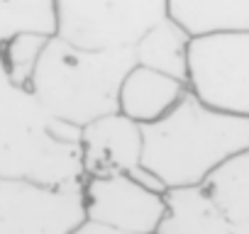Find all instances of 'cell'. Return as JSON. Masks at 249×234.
Segmentation results:
<instances>
[{"label":"cell","mask_w":249,"mask_h":234,"mask_svg":"<svg viewBox=\"0 0 249 234\" xmlns=\"http://www.w3.org/2000/svg\"><path fill=\"white\" fill-rule=\"evenodd\" d=\"M169 215L159 234H249V219L237 222L222 215L203 188H178L166 193Z\"/></svg>","instance_id":"cell-10"},{"label":"cell","mask_w":249,"mask_h":234,"mask_svg":"<svg viewBox=\"0 0 249 234\" xmlns=\"http://www.w3.org/2000/svg\"><path fill=\"white\" fill-rule=\"evenodd\" d=\"M56 37L86 49H132L169 17V0H54Z\"/></svg>","instance_id":"cell-4"},{"label":"cell","mask_w":249,"mask_h":234,"mask_svg":"<svg viewBox=\"0 0 249 234\" xmlns=\"http://www.w3.org/2000/svg\"><path fill=\"white\" fill-rule=\"evenodd\" d=\"M71 234H124V232H117V229H110V227H103V224H95V222H88L86 219Z\"/></svg>","instance_id":"cell-16"},{"label":"cell","mask_w":249,"mask_h":234,"mask_svg":"<svg viewBox=\"0 0 249 234\" xmlns=\"http://www.w3.org/2000/svg\"><path fill=\"white\" fill-rule=\"evenodd\" d=\"M142 151H144L142 125L124 117L122 112L105 115L81 130V156H83L86 178L130 173L144 181L147 185L169 193L159 183V178H154L147 168H142Z\"/></svg>","instance_id":"cell-8"},{"label":"cell","mask_w":249,"mask_h":234,"mask_svg":"<svg viewBox=\"0 0 249 234\" xmlns=\"http://www.w3.org/2000/svg\"><path fill=\"white\" fill-rule=\"evenodd\" d=\"M200 188L230 219H249V147L220 164Z\"/></svg>","instance_id":"cell-13"},{"label":"cell","mask_w":249,"mask_h":234,"mask_svg":"<svg viewBox=\"0 0 249 234\" xmlns=\"http://www.w3.org/2000/svg\"><path fill=\"white\" fill-rule=\"evenodd\" d=\"M135 66V47L86 49L54 34L32 73L30 90L52 117L83 130L120 112V88Z\"/></svg>","instance_id":"cell-3"},{"label":"cell","mask_w":249,"mask_h":234,"mask_svg":"<svg viewBox=\"0 0 249 234\" xmlns=\"http://www.w3.org/2000/svg\"><path fill=\"white\" fill-rule=\"evenodd\" d=\"M49 34H39V32H22L18 37H13L3 49H0V56H3V64L10 73V78L20 85L30 88L32 73L49 44Z\"/></svg>","instance_id":"cell-15"},{"label":"cell","mask_w":249,"mask_h":234,"mask_svg":"<svg viewBox=\"0 0 249 234\" xmlns=\"http://www.w3.org/2000/svg\"><path fill=\"white\" fill-rule=\"evenodd\" d=\"M22 32L56 34L54 0H0V49Z\"/></svg>","instance_id":"cell-14"},{"label":"cell","mask_w":249,"mask_h":234,"mask_svg":"<svg viewBox=\"0 0 249 234\" xmlns=\"http://www.w3.org/2000/svg\"><path fill=\"white\" fill-rule=\"evenodd\" d=\"M147 168L166 190L200 188L230 156L249 147V117L208 107L191 90L161 120L142 127Z\"/></svg>","instance_id":"cell-2"},{"label":"cell","mask_w":249,"mask_h":234,"mask_svg":"<svg viewBox=\"0 0 249 234\" xmlns=\"http://www.w3.org/2000/svg\"><path fill=\"white\" fill-rule=\"evenodd\" d=\"M191 39L193 37L174 17H164L135 44V59L140 66H147L166 76H174L178 81H186Z\"/></svg>","instance_id":"cell-12"},{"label":"cell","mask_w":249,"mask_h":234,"mask_svg":"<svg viewBox=\"0 0 249 234\" xmlns=\"http://www.w3.org/2000/svg\"><path fill=\"white\" fill-rule=\"evenodd\" d=\"M0 178L49 188L83 185L81 130L52 117L10 78L0 56Z\"/></svg>","instance_id":"cell-1"},{"label":"cell","mask_w":249,"mask_h":234,"mask_svg":"<svg viewBox=\"0 0 249 234\" xmlns=\"http://www.w3.org/2000/svg\"><path fill=\"white\" fill-rule=\"evenodd\" d=\"M83 207L88 222L124 234H159L169 215L166 193L130 173L83 178Z\"/></svg>","instance_id":"cell-6"},{"label":"cell","mask_w":249,"mask_h":234,"mask_svg":"<svg viewBox=\"0 0 249 234\" xmlns=\"http://www.w3.org/2000/svg\"><path fill=\"white\" fill-rule=\"evenodd\" d=\"M186 83L208 107L249 117V32L193 37Z\"/></svg>","instance_id":"cell-5"},{"label":"cell","mask_w":249,"mask_h":234,"mask_svg":"<svg viewBox=\"0 0 249 234\" xmlns=\"http://www.w3.org/2000/svg\"><path fill=\"white\" fill-rule=\"evenodd\" d=\"M83 222V185L49 188L0 178V234H71Z\"/></svg>","instance_id":"cell-7"},{"label":"cell","mask_w":249,"mask_h":234,"mask_svg":"<svg viewBox=\"0 0 249 234\" xmlns=\"http://www.w3.org/2000/svg\"><path fill=\"white\" fill-rule=\"evenodd\" d=\"M188 93V83L161 71L135 66L120 88V112L147 127L169 115Z\"/></svg>","instance_id":"cell-9"},{"label":"cell","mask_w":249,"mask_h":234,"mask_svg":"<svg viewBox=\"0 0 249 234\" xmlns=\"http://www.w3.org/2000/svg\"><path fill=\"white\" fill-rule=\"evenodd\" d=\"M169 17L191 37L249 32V0H169Z\"/></svg>","instance_id":"cell-11"}]
</instances>
